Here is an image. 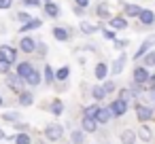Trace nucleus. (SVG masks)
<instances>
[{
  "label": "nucleus",
  "instance_id": "58836bf2",
  "mask_svg": "<svg viewBox=\"0 0 155 144\" xmlns=\"http://www.w3.org/2000/svg\"><path fill=\"white\" fill-rule=\"evenodd\" d=\"M13 7V0H0V11H7Z\"/></svg>",
  "mask_w": 155,
  "mask_h": 144
},
{
  "label": "nucleus",
  "instance_id": "8fccbe9b",
  "mask_svg": "<svg viewBox=\"0 0 155 144\" xmlns=\"http://www.w3.org/2000/svg\"><path fill=\"white\" fill-rule=\"evenodd\" d=\"M43 2H51V0H43Z\"/></svg>",
  "mask_w": 155,
  "mask_h": 144
},
{
  "label": "nucleus",
  "instance_id": "20e7f679",
  "mask_svg": "<svg viewBox=\"0 0 155 144\" xmlns=\"http://www.w3.org/2000/svg\"><path fill=\"white\" fill-rule=\"evenodd\" d=\"M108 26H110V30L121 32V30H127V19H125V15H113L108 19Z\"/></svg>",
  "mask_w": 155,
  "mask_h": 144
},
{
  "label": "nucleus",
  "instance_id": "c9c22d12",
  "mask_svg": "<svg viewBox=\"0 0 155 144\" xmlns=\"http://www.w3.org/2000/svg\"><path fill=\"white\" fill-rule=\"evenodd\" d=\"M2 119H5V121H15V123H17V121H19V112H5Z\"/></svg>",
  "mask_w": 155,
  "mask_h": 144
},
{
  "label": "nucleus",
  "instance_id": "7c9ffc66",
  "mask_svg": "<svg viewBox=\"0 0 155 144\" xmlns=\"http://www.w3.org/2000/svg\"><path fill=\"white\" fill-rule=\"evenodd\" d=\"M81 32H83V34H96V32H98V26L83 21V24H81Z\"/></svg>",
  "mask_w": 155,
  "mask_h": 144
},
{
  "label": "nucleus",
  "instance_id": "09e8293b",
  "mask_svg": "<svg viewBox=\"0 0 155 144\" xmlns=\"http://www.w3.org/2000/svg\"><path fill=\"white\" fill-rule=\"evenodd\" d=\"M0 106H2V95H0Z\"/></svg>",
  "mask_w": 155,
  "mask_h": 144
},
{
  "label": "nucleus",
  "instance_id": "2eb2a0df",
  "mask_svg": "<svg viewBox=\"0 0 155 144\" xmlns=\"http://www.w3.org/2000/svg\"><path fill=\"white\" fill-rule=\"evenodd\" d=\"M32 70H34L32 62H19V64H17V72H15V74H17V76H21V78H26Z\"/></svg>",
  "mask_w": 155,
  "mask_h": 144
},
{
  "label": "nucleus",
  "instance_id": "2f4dec72",
  "mask_svg": "<svg viewBox=\"0 0 155 144\" xmlns=\"http://www.w3.org/2000/svg\"><path fill=\"white\" fill-rule=\"evenodd\" d=\"M98 110H100V106H98V104H89V106H85V117H94V119H96Z\"/></svg>",
  "mask_w": 155,
  "mask_h": 144
},
{
  "label": "nucleus",
  "instance_id": "f03ea898",
  "mask_svg": "<svg viewBox=\"0 0 155 144\" xmlns=\"http://www.w3.org/2000/svg\"><path fill=\"white\" fill-rule=\"evenodd\" d=\"M108 108H110V114H113V117H123V114L127 112V100L117 98V100H115Z\"/></svg>",
  "mask_w": 155,
  "mask_h": 144
},
{
  "label": "nucleus",
  "instance_id": "a18cd8bd",
  "mask_svg": "<svg viewBox=\"0 0 155 144\" xmlns=\"http://www.w3.org/2000/svg\"><path fill=\"white\" fill-rule=\"evenodd\" d=\"M147 83H149V85H151V87H153V85H155V74H151V76H149V81H147Z\"/></svg>",
  "mask_w": 155,
  "mask_h": 144
},
{
  "label": "nucleus",
  "instance_id": "37998d69",
  "mask_svg": "<svg viewBox=\"0 0 155 144\" xmlns=\"http://www.w3.org/2000/svg\"><path fill=\"white\" fill-rule=\"evenodd\" d=\"M74 5H77V7H83V9H87V7H89V0H74Z\"/></svg>",
  "mask_w": 155,
  "mask_h": 144
},
{
  "label": "nucleus",
  "instance_id": "f8f14e48",
  "mask_svg": "<svg viewBox=\"0 0 155 144\" xmlns=\"http://www.w3.org/2000/svg\"><path fill=\"white\" fill-rule=\"evenodd\" d=\"M43 26V19H38V17H32L30 21H26V24H21V28H19V32H32V30H38Z\"/></svg>",
  "mask_w": 155,
  "mask_h": 144
},
{
  "label": "nucleus",
  "instance_id": "a19ab883",
  "mask_svg": "<svg viewBox=\"0 0 155 144\" xmlns=\"http://www.w3.org/2000/svg\"><path fill=\"white\" fill-rule=\"evenodd\" d=\"M21 2H24L26 7H41L43 0H21Z\"/></svg>",
  "mask_w": 155,
  "mask_h": 144
},
{
  "label": "nucleus",
  "instance_id": "f257e3e1",
  "mask_svg": "<svg viewBox=\"0 0 155 144\" xmlns=\"http://www.w3.org/2000/svg\"><path fill=\"white\" fill-rule=\"evenodd\" d=\"M0 59L2 62H9L11 66L17 62V49L11 47V45H0Z\"/></svg>",
  "mask_w": 155,
  "mask_h": 144
},
{
  "label": "nucleus",
  "instance_id": "4c0bfd02",
  "mask_svg": "<svg viewBox=\"0 0 155 144\" xmlns=\"http://www.w3.org/2000/svg\"><path fill=\"white\" fill-rule=\"evenodd\" d=\"M30 19H32V17H30L28 13H24V11L17 13V21H19V24H26V21H30Z\"/></svg>",
  "mask_w": 155,
  "mask_h": 144
},
{
  "label": "nucleus",
  "instance_id": "9d476101",
  "mask_svg": "<svg viewBox=\"0 0 155 144\" xmlns=\"http://www.w3.org/2000/svg\"><path fill=\"white\" fill-rule=\"evenodd\" d=\"M136 117H138L142 123H147V121H151V119H153V108L142 106V104H136Z\"/></svg>",
  "mask_w": 155,
  "mask_h": 144
},
{
  "label": "nucleus",
  "instance_id": "ea45409f",
  "mask_svg": "<svg viewBox=\"0 0 155 144\" xmlns=\"http://www.w3.org/2000/svg\"><path fill=\"white\" fill-rule=\"evenodd\" d=\"M127 45H130V43H127V40H125V38H123V40H119V38H117V40H115V49H121V51H123V49H125V47H127Z\"/></svg>",
  "mask_w": 155,
  "mask_h": 144
},
{
  "label": "nucleus",
  "instance_id": "473e14b6",
  "mask_svg": "<svg viewBox=\"0 0 155 144\" xmlns=\"http://www.w3.org/2000/svg\"><path fill=\"white\" fill-rule=\"evenodd\" d=\"M32 140H30V136L28 133H17L15 136V144H30Z\"/></svg>",
  "mask_w": 155,
  "mask_h": 144
},
{
  "label": "nucleus",
  "instance_id": "393cba45",
  "mask_svg": "<svg viewBox=\"0 0 155 144\" xmlns=\"http://www.w3.org/2000/svg\"><path fill=\"white\" fill-rule=\"evenodd\" d=\"M110 117H113V114H110V108H100L98 114H96V121H98V123H108Z\"/></svg>",
  "mask_w": 155,
  "mask_h": 144
},
{
  "label": "nucleus",
  "instance_id": "c756f323",
  "mask_svg": "<svg viewBox=\"0 0 155 144\" xmlns=\"http://www.w3.org/2000/svg\"><path fill=\"white\" fill-rule=\"evenodd\" d=\"M70 140H72L74 144H83V142H85V133H83V129L72 131V133H70Z\"/></svg>",
  "mask_w": 155,
  "mask_h": 144
},
{
  "label": "nucleus",
  "instance_id": "5701e85b",
  "mask_svg": "<svg viewBox=\"0 0 155 144\" xmlns=\"http://www.w3.org/2000/svg\"><path fill=\"white\" fill-rule=\"evenodd\" d=\"M68 76H70V68H68V66H62L60 70H55V81L66 83V81H68Z\"/></svg>",
  "mask_w": 155,
  "mask_h": 144
},
{
  "label": "nucleus",
  "instance_id": "39448f33",
  "mask_svg": "<svg viewBox=\"0 0 155 144\" xmlns=\"http://www.w3.org/2000/svg\"><path fill=\"white\" fill-rule=\"evenodd\" d=\"M62 136H64V127H62V125H47V127H45V138H47V140L55 142V140H60Z\"/></svg>",
  "mask_w": 155,
  "mask_h": 144
},
{
  "label": "nucleus",
  "instance_id": "0eeeda50",
  "mask_svg": "<svg viewBox=\"0 0 155 144\" xmlns=\"http://www.w3.org/2000/svg\"><path fill=\"white\" fill-rule=\"evenodd\" d=\"M96 17L102 19V21H108V19L113 17V13H110V5H108V2H100V5L96 7Z\"/></svg>",
  "mask_w": 155,
  "mask_h": 144
},
{
  "label": "nucleus",
  "instance_id": "1a4fd4ad",
  "mask_svg": "<svg viewBox=\"0 0 155 144\" xmlns=\"http://www.w3.org/2000/svg\"><path fill=\"white\" fill-rule=\"evenodd\" d=\"M138 21H140V26H142V28H149V26H153V24H155V13H153V11H149V9H142V11H140V15H138Z\"/></svg>",
  "mask_w": 155,
  "mask_h": 144
},
{
  "label": "nucleus",
  "instance_id": "72a5a7b5",
  "mask_svg": "<svg viewBox=\"0 0 155 144\" xmlns=\"http://www.w3.org/2000/svg\"><path fill=\"white\" fill-rule=\"evenodd\" d=\"M127 91H130V95H132V98H138V95H140V91H142V89H140V85H138V83H132V85H130V89H127Z\"/></svg>",
  "mask_w": 155,
  "mask_h": 144
},
{
  "label": "nucleus",
  "instance_id": "49530a36",
  "mask_svg": "<svg viewBox=\"0 0 155 144\" xmlns=\"http://www.w3.org/2000/svg\"><path fill=\"white\" fill-rule=\"evenodd\" d=\"M149 93H151V98H155V85L151 87V91H149Z\"/></svg>",
  "mask_w": 155,
  "mask_h": 144
},
{
  "label": "nucleus",
  "instance_id": "9b49d317",
  "mask_svg": "<svg viewBox=\"0 0 155 144\" xmlns=\"http://www.w3.org/2000/svg\"><path fill=\"white\" fill-rule=\"evenodd\" d=\"M153 45H155V34H153V36H149V38H147V40H144V43H142V45L136 49L134 57H142L147 51H151V47H153Z\"/></svg>",
  "mask_w": 155,
  "mask_h": 144
},
{
  "label": "nucleus",
  "instance_id": "a878e982",
  "mask_svg": "<svg viewBox=\"0 0 155 144\" xmlns=\"http://www.w3.org/2000/svg\"><path fill=\"white\" fill-rule=\"evenodd\" d=\"M91 98H94V100H104V98H106V91H104V87H102V85H96V87H91Z\"/></svg>",
  "mask_w": 155,
  "mask_h": 144
},
{
  "label": "nucleus",
  "instance_id": "4be33fe9",
  "mask_svg": "<svg viewBox=\"0 0 155 144\" xmlns=\"http://www.w3.org/2000/svg\"><path fill=\"white\" fill-rule=\"evenodd\" d=\"M123 11H125V17H138L142 7H138V5H123Z\"/></svg>",
  "mask_w": 155,
  "mask_h": 144
},
{
  "label": "nucleus",
  "instance_id": "cd10ccee",
  "mask_svg": "<svg viewBox=\"0 0 155 144\" xmlns=\"http://www.w3.org/2000/svg\"><path fill=\"white\" fill-rule=\"evenodd\" d=\"M51 112H53L55 117H60V114L64 112V102H62V100H53V102H51Z\"/></svg>",
  "mask_w": 155,
  "mask_h": 144
},
{
  "label": "nucleus",
  "instance_id": "79ce46f5",
  "mask_svg": "<svg viewBox=\"0 0 155 144\" xmlns=\"http://www.w3.org/2000/svg\"><path fill=\"white\" fill-rule=\"evenodd\" d=\"M102 34H104V38H108V40H113V38H115V30H104Z\"/></svg>",
  "mask_w": 155,
  "mask_h": 144
},
{
  "label": "nucleus",
  "instance_id": "c85d7f7f",
  "mask_svg": "<svg viewBox=\"0 0 155 144\" xmlns=\"http://www.w3.org/2000/svg\"><path fill=\"white\" fill-rule=\"evenodd\" d=\"M53 81H55V70L47 64V66H45V83H47V85H51Z\"/></svg>",
  "mask_w": 155,
  "mask_h": 144
},
{
  "label": "nucleus",
  "instance_id": "a211bd4d",
  "mask_svg": "<svg viewBox=\"0 0 155 144\" xmlns=\"http://www.w3.org/2000/svg\"><path fill=\"white\" fill-rule=\"evenodd\" d=\"M108 70H110V68H108V64H106V62H98V64H96V70H94V72H96V78L104 81V78H106V74H108Z\"/></svg>",
  "mask_w": 155,
  "mask_h": 144
},
{
  "label": "nucleus",
  "instance_id": "e433bc0d",
  "mask_svg": "<svg viewBox=\"0 0 155 144\" xmlns=\"http://www.w3.org/2000/svg\"><path fill=\"white\" fill-rule=\"evenodd\" d=\"M9 70H11V64L0 59V74H9Z\"/></svg>",
  "mask_w": 155,
  "mask_h": 144
},
{
  "label": "nucleus",
  "instance_id": "423d86ee",
  "mask_svg": "<svg viewBox=\"0 0 155 144\" xmlns=\"http://www.w3.org/2000/svg\"><path fill=\"white\" fill-rule=\"evenodd\" d=\"M149 76H151V72H149L147 66H136V68H134V83L144 85V83L149 81Z\"/></svg>",
  "mask_w": 155,
  "mask_h": 144
},
{
  "label": "nucleus",
  "instance_id": "bb28decb",
  "mask_svg": "<svg viewBox=\"0 0 155 144\" xmlns=\"http://www.w3.org/2000/svg\"><path fill=\"white\" fill-rule=\"evenodd\" d=\"M142 57H144L142 66H147V68H153V66H155V49H153V51H147Z\"/></svg>",
  "mask_w": 155,
  "mask_h": 144
},
{
  "label": "nucleus",
  "instance_id": "6e6552de",
  "mask_svg": "<svg viewBox=\"0 0 155 144\" xmlns=\"http://www.w3.org/2000/svg\"><path fill=\"white\" fill-rule=\"evenodd\" d=\"M36 40L32 38V36H24L21 40H19V51H24V53H34L36 51Z\"/></svg>",
  "mask_w": 155,
  "mask_h": 144
},
{
  "label": "nucleus",
  "instance_id": "f704fd0d",
  "mask_svg": "<svg viewBox=\"0 0 155 144\" xmlns=\"http://www.w3.org/2000/svg\"><path fill=\"white\" fill-rule=\"evenodd\" d=\"M102 87H104V91H106V95L115 91V83H113V81H102Z\"/></svg>",
  "mask_w": 155,
  "mask_h": 144
},
{
  "label": "nucleus",
  "instance_id": "aec40b11",
  "mask_svg": "<svg viewBox=\"0 0 155 144\" xmlns=\"http://www.w3.org/2000/svg\"><path fill=\"white\" fill-rule=\"evenodd\" d=\"M121 144H136V131L134 129H123L121 131Z\"/></svg>",
  "mask_w": 155,
  "mask_h": 144
},
{
  "label": "nucleus",
  "instance_id": "ddd939ff",
  "mask_svg": "<svg viewBox=\"0 0 155 144\" xmlns=\"http://www.w3.org/2000/svg\"><path fill=\"white\" fill-rule=\"evenodd\" d=\"M125 62H127V57L121 53V55H119V57L113 62V66H110V72H113L115 76H117V74H121V72H123V68H125Z\"/></svg>",
  "mask_w": 155,
  "mask_h": 144
},
{
  "label": "nucleus",
  "instance_id": "c03bdc74",
  "mask_svg": "<svg viewBox=\"0 0 155 144\" xmlns=\"http://www.w3.org/2000/svg\"><path fill=\"white\" fill-rule=\"evenodd\" d=\"M72 11H74L77 15H83V13H85V9H83V7H77V5H74V9H72Z\"/></svg>",
  "mask_w": 155,
  "mask_h": 144
},
{
  "label": "nucleus",
  "instance_id": "4468645a",
  "mask_svg": "<svg viewBox=\"0 0 155 144\" xmlns=\"http://www.w3.org/2000/svg\"><path fill=\"white\" fill-rule=\"evenodd\" d=\"M53 38H55V40H60V43H66V40L70 38V32H68V28H64V26H58V28H53Z\"/></svg>",
  "mask_w": 155,
  "mask_h": 144
},
{
  "label": "nucleus",
  "instance_id": "6ab92c4d",
  "mask_svg": "<svg viewBox=\"0 0 155 144\" xmlns=\"http://www.w3.org/2000/svg\"><path fill=\"white\" fill-rule=\"evenodd\" d=\"M136 136H138L142 142H149V140L153 138V131H151V127H149V125H140V127H138V131H136Z\"/></svg>",
  "mask_w": 155,
  "mask_h": 144
},
{
  "label": "nucleus",
  "instance_id": "b1692460",
  "mask_svg": "<svg viewBox=\"0 0 155 144\" xmlns=\"http://www.w3.org/2000/svg\"><path fill=\"white\" fill-rule=\"evenodd\" d=\"M19 104L21 106H32L34 104V95L30 91H19Z\"/></svg>",
  "mask_w": 155,
  "mask_h": 144
},
{
  "label": "nucleus",
  "instance_id": "f3484780",
  "mask_svg": "<svg viewBox=\"0 0 155 144\" xmlns=\"http://www.w3.org/2000/svg\"><path fill=\"white\" fill-rule=\"evenodd\" d=\"M81 125H83V131H89V133H94V131L98 129V121H96L94 117H83Z\"/></svg>",
  "mask_w": 155,
  "mask_h": 144
},
{
  "label": "nucleus",
  "instance_id": "7ed1b4c3",
  "mask_svg": "<svg viewBox=\"0 0 155 144\" xmlns=\"http://www.w3.org/2000/svg\"><path fill=\"white\" fill-rule=\"evenodd\" d=\"M5 76H7V78H5V83H7L13 91H17V93H19V91H24V83H26V81H24L21 76L11 74V72H9V74H5Z\"/></svg>",
  "mask_w": 155,
  "mask_h": 144
},
{
  "label": "nucleus",
  "instance_id": "de8ad7c7",
  "mask_svg": "<svg viewBox=\"0 0 155 144\" xmlns=\"http://www.w3.org/2000/svg\"><path fill=\"white\" fill-rule=\"evenodd\" d=\"M2 138H5V131H2V129H0V140H2Z\"/></svg>",
  "mask_w": 155,
  "mask_h": 144
},
{
  "label": "nucleus",
  "instance_id": "412c9836",
  "mask_svg": "<svg viewBox=\"0 0 155 144\" xmlns=\"http://www.w3.org/2000/svg\"><path fill=\"white\" fill-rule=\"evenodd\" d=\"M45 13L51 17V19H58L60 17V7L55 2H45Z\"/></svg>",
  "mask_w": 155,
  "mask_h": 144
},
{
  "label": "nucleus",
  "instance_id": "dca6fc26",
  "mask_svg": "<svg viewBox=\"0 0 155 144\" xmlns=\"http://www.w3.org/2000/svg\"><path fill=\"white\" fill-rule=\"evenodd\" d=\"M24 81H26V85H30V87H36V85H41L43 76H41V72H38V70L34 68V70H32V72H30V74H28L26 78H24Z\"/></svg>",
  "mask_w": 155,
  "mask_h": 144
}]
</instances>
